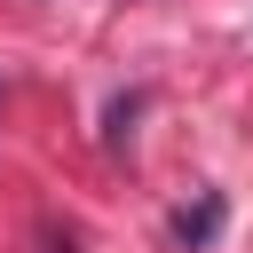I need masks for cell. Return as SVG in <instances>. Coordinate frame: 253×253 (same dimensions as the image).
<instances>
[{"label": "cell", "mask_w": 253, "mask_h": 253, "mask_svg": "<svg viewBox=\"0 0 253 253\" xmlns=\"http://www.w3.org/2000/svg\"><path fill=\"white\" fill-rule=\"evenodd\" d=\"M134 111H142V95H119V103H111V119H103L111 150H126V142H134Z\"/></svg>", "instance_id": "obj_2"}, {"label": "cell", "mask_w": 253, "mask_h": 253, "mask_svg": "<svg viewBox=\"0 0 253 253\" xmlns=\"http://www.w3.org/2000/svg\"><path fill=\"white\" fill-rule=\"evenodd\" d=\"M221 221H229V206H221V190H198L190 206H174V245H190V253H206V245L221 237Z\"/></svg>", "instance_id": "obj_1"}]
</instances>
